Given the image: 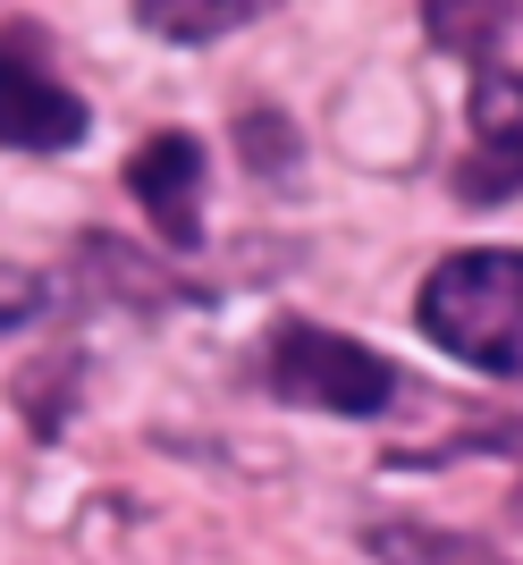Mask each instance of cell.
I'll list each match as a JSON object with an SVG mask.
<instances>
[{
  "instance_id": "obj_1",
  "label": "cell",
  "mask_w": 523,
  "mask_h": 565,
  "mask_svg": "<svg viewBox=\"0 0 523 565\" xmlns=\"http://www.w3.org/2000/svg\"><path fill=\"white\" fill-rule=\"evenodd\" d=\"M414 321L439 354L473 363V372L523 380V254L506 245H473L448 254L414 296Z\"/></svg>"
},
{
  "instance_id": "obj_2",
  "label": "cell",
  "mask_w": 523,
  "mask_h": 565,
  "mask_svg": "<svg viewBox=\"0 0 523 565\" xmlns=\"http://www.w3.org/2000/svg\"><path fill=\"white\" fill-rule=\"evenodd\" d=\"M270 388L287 405H312V414H381L397 397V372H388V354L355 347V338L338 330H312V321H279L270 330Z\"/></svg>"
},
{
  "instance_id": "obj_3",
  "label": "cell",
  "mask_w": 523,
  "mask_h": 565,
  "mask_svg": "<svg viewBox=\"0 0 523 565\" xmlns=\"http://www.w3.org/2000/svg\"><path fill=\"white\" fill-rule=\"evenodd\" d=\"M0 143L9 152H68V143H85V102L34 60L25 25L0 34Z\"/></svg>"
},
{
  "instance_id": "obj_4",
  "label": "cell",
  "mask_w": 523,
  "mask_h": 565,
  "mask_svg": "<svg viewBox=\"0 0 523 565\" xmlns=\"http://www.w3.org/2000/svg\"><path fill=\"white\" fill-rule=\"evenodd\" d=\"M127 186H136V203L152 212V228H161L169 245H194V236H203V143H194V136L136 143Z\"/></svg>"
},
{
  "instance_id": "obj_5",
  "label": "cell",
  "mask_w": 523,
  "mask_h": 565,
  "mask_svg": "<svg viewBox=\"0 0 523 565\" xmlns=\"http://www.w3.org/2000/svg\"><path fill=\"white\" fill-rule=\"evenodd\" d=\"M473 143L499 169H515V178H523V76L481 68V85H473Z\"/></svg>"
},
{
  "instance_id": "obj_6",
  "label": "cell",
  "mask_w": 523,
  "mask_h": 565,
  "mask_svg": "<svg viewBox=\"0 0 523 565\" xmlns=\"http://www.w3.org/2000/svg\"><path fill=\"white\" fill-rule=\"evenodd\" d=\"M136 25H152L169 43H212L228 25H254V0H136Z\"/></svg>"
},
{
  "instance_id": "obj_7",
  "label": "cell",
  "mask_w": 523,
  "mask_h": 565,
  "mask_svg": "<svg viewBox=\"0 0 523 565\" xmlns=\"http://www.w3.org/2000/svg\"><path fill=\"white\" fill-rule=\"evenodd\" d=\"M363 548H372V557H388V565H499V548L456 541V532H423V523H381Z\"/></svg>"
},
{
  "instance_id": "obj_8",
  "label": "cell",
  "mask_w": 523,
  "mask_h": 565,
  "mask_svg": "<svg viewBox=\"0 0 523 565\" xmlns=\"http://www.w3.org/2000/svg\"><path fill=\"white\" fill-rule=\"evenodd\" d=\"M423 25H430L448 51H481L490 34H506V25H515V9H448V0H430Z\"/></svg>"
}]
</instances>
